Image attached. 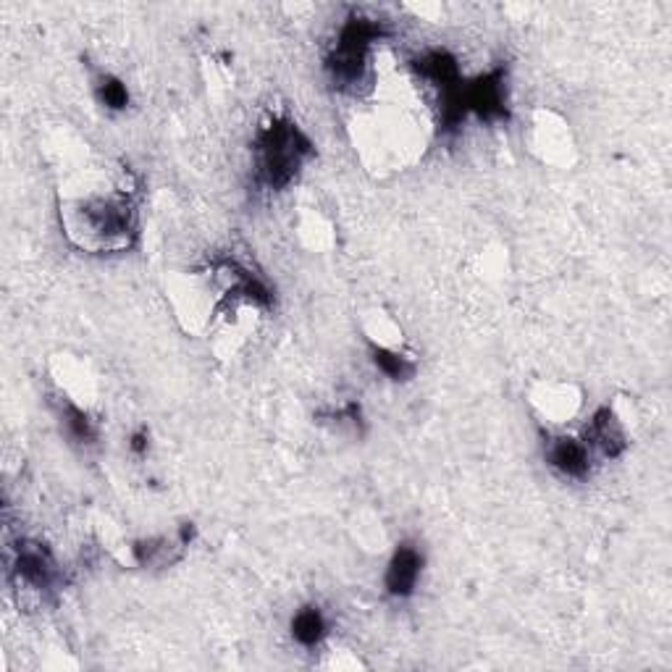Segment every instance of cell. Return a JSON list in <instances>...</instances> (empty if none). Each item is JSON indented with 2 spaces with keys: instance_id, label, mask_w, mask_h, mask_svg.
<instances>
[{
  "instance_id": "obj_4",
  "label": "cell",
  "mask_w": 672,
  "mask_h": 672,
  "mask_svg": "<svg viewBox=\"0 0 672 672\" xmlns=\"http://www.w3.org/2000/svg\"><path fill=\"white\" fill-rule=\"evenodd\" d=\"M423 573V555L413 544H400L394 549L392 560L387 564V575H384V589L389 596L394 600H407V596L415 594L418 589Z\"/></svg>"
},
{
  "instance_id": "obj_5",
  "label": "cell",
  "mask_w": 672,
  "mask_h": 672,
  "mask_svg": "<svg viewBox=\"0 0 672 672\" xmlns=\"http://www.w3.org/2000/svg\"><path fill=\"white\" fill-rule=\"evenodd\" d=\"M547 462L564 479H586L591 470V449L573 436H557L547 447Z\"/></svg>"
},
{
  "instance_id": "obj_7",
  "label": "cell",
  "mask_w": 672,
  "mask_h": 672,
  "mask_svg": "<svg viewBox=\"0 0 672 672\" xmlns=\"http://www.w3.org/2000/svg\"><path fill=\"white\" fill-rule=\"evenodd\" d=\"M534 405L539 407L544 418H549V423H564L568 418H573L581 400H578V394H573V387L544 384L539 392L534 394Z\"/></svg>"
},
{
  "instance_id": "obj_10",
  "label": "cell",
  "mask_w": 672,
  "mask_h": 672,
  "mask_svg": "<svg viewBox=\"0 0 672 672\" xmlns=\"http://www.w3.org/2000/svg\"><path fill=\"white\" fill-rule=\"evenodd\" d=\"M98 98L100 103L111 111H124L126 105H130V90H126V85L116 77H109V74L98 82Z\"/></svg>"
},
{
  "instance_id": "obj_8",
  "label": "cell",
  "mask_w": 672,
  "mask_h": 672,
  "mask_svg": "<svg viewBox=\"0 0 672 672\" xmlns=\"http://www.w3.org/2000/svg\"><path fill=\"white\" fill-rule=\"evenodd\" d=\"M328 634L326 617L318 607H302L292 617V638L302 647L313 649L324 641Z\"/></svg>"
},
{
  "instance_id": "obj_1",
  "label": "cell",
  "mask_w": 672,
  "mask_h": 672,
  "mask_svg": "<svg viewBox=\"0 0 672 672\" xmlns=\"http://www.w3.org/2000/svg\"><path fill=\"white\" fill-rule=\"evenodd\" d=\"M64 224L71 239L85 250H121L134 234V208L130 194L109 190L74 198L64 208Z\"/></svg>"
},
{
  "instance_id": "obj_9",
  "label": "cell",
  "mask_w": 672,
  "mask_h": 672,
  "mask_svg": "<svg viewBox=\"0 0 672 672\" xmlns=\"http://www.w3.org/2000/svg\"><path fill=\"white\" fill-rule=\"evenodd\" d=\"M373 362L376 368H379L381 373L389 376L392 381H407L415 376V362L407 358V355H402L396 347H371Z\"/></svg>"
},
{
  "instance_id": "obj_2",
  "label": "cell",
  "mask_w": 672,
  "mask_h": 672,
  "mask_svg": "<svg viewBox=\"0 0 672 672\" xmlns=\"http://www.w3.org/2000/svg\"><path fill=\"white\" fill-rule=\"evenodd\" d=\"M255 171L268 190H284L298 177V171L313 156V145L298 124L289 119H271L255 137Z\"/></svg>"
},
{
  "instance_id": "obj_11",
  "label": "cell",
  "mask_w": 672,
  "mask_h": 672,
  "mask_svg": "<svg viewBox=\"0 0 672 672\" xmlns=\"http://www.w3.org/2000/svg\"><path fill=\"white\" fill-rule=\"evenodd\" d=\"M132 449H134V452H139V455L145 452V449H147V434H145V432L134 434V439H132Z\"/></svg>"
},
{
  "instance_id": "obj_3",
  "label": "cell",
  "mask_w": 672,
  "mask_h": 672,
  "mask_svg": "<svg viewBox=\"0 0 672 672\" xmlns=\"http://www.w3.org/2000/svg\"><path fill=\"white\" fill-rule=\"evenodd\" d=\"M9 573L16 583L19 591H32V594H48V591L56 589L60 570L58 562L53 560V555L43 544L35 541H22L13 552Z\"/></svg>"
},
{
  "instance_id": "obj_6",
  "label": "cell",
  "mask_w": 672,
  "mask_h": 672,
  "mask_svg": "<svg viewBox=\"0 0 672 672\" xmlns=\"http://www.w3.org/2000/svg\"><path fill=\"white\" fill-rule=\"evenodd\" d=\"M583 441H586L589 449H600L604 457H620L623 449L628 447L623 421L617 418L615 410L609 407L596 410L594 418H591L586 428V439Z\"/></svg>"
}]
</instances>
